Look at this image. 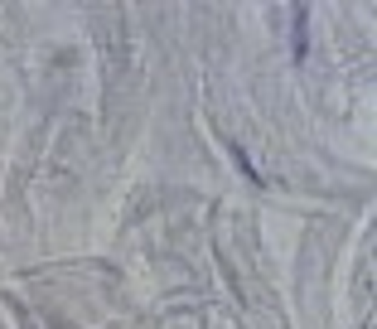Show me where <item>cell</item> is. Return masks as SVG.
Listing matches in <instances>:
<instances>
[{
	"label": "cell",
	"instance_id": "cell-1",
	"mask_svg": "<svg viewBox=\"0 0 377 329\" xmlns=\"http://www.w3.org/2000/svg\"><path fill=\"white\" fill-rule=\"evenodd\" d=\"M295 54H305V10L295 15Z\"/></svg>",
	"mask_w": 377,
	"mask_h": 329
}]
</instances>
